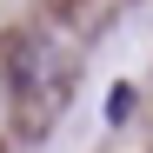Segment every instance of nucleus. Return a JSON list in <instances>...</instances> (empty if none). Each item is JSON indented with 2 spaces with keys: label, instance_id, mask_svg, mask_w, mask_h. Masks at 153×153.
Instances as JSON below:
<instances>
[{
  "label": "nucleus",
  "instance_id": "f257e3e1",
  "mask_svg": "<svg viewBox=\"0 0 153 153\" xmlns=\"http://www.w3.org/2000/svg\"><path fill=\"white\" fill-rule=\"evenodd\" d=\"M126 113H133V87H126V80H120V87L107 93V120H126Z\"/></svg>",
  "mask_w": 153,
  "mask_h": 153
}]
</instances>
